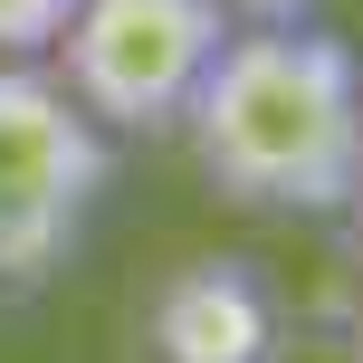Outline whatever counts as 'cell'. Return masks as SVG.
<instances>
[{
    "label": "cell",
    "instance_id": "1",
    "mask_svg": "<svg viewBox=\"0 0 363 363\" xmlns=\"http://www.w3.org/2000/svg\"><path fill=\"white\" fill-rule=\"evenodd\" d=\"M191 163L211 191L249 201V211H296L335 220L363 191V77L354 48L315 19H277V29H230L220 57L201 67L191 106Z\"/></svg>",
    "mask_w": 363,
    "mask_h": 363
},
{
    "label": "cell",
    "instance_id": "2",
    "mask_svg": "<svg viewBox=\"0 0 363 363\" xmlns=\"http://www.w3.org/2000/svg\"><path fill=\"white\" fill-rule=\"evenodd\" d=\"M106 172V125L29 57H0V287L48 277L86 239Z\"/></svg>",
    "mask_w": 363,
    "mask_h": 363
},
{
    "label": "cell",
    "instance_id": "3",
    "mask_svg": "<svg viewBox=\"0 0 363 363\" xmlns=\"http://www.w3.org/2000/svg\"><path fill=\"white\" fill-rule=\"evenodd\" d=\"M220 38H230L220 0H67L48 48H57V86L106 134H163L182 125Z\"/></svg>",
    "mask_w": 363,
    "mask_h": 363
},
{
    "label": "cell",
    "instance_id": "4",
    "mask_svg": "<svg viewBox=\"0 0 363 363\" xmlns=\"http://www.w3.org/2000/svg\"><path fill=\"white\" fill-rule=\"evenodd\" d=\"M277 296L249 258H191L153 296V354L163 363H277Z\"/></svg>",
    "mask_w": 363,
    "mask_h": 363
},
{
    "label": "cell",
    "instance_id": "5",
    "mask_svg": "<svg viewBox=\"0 0 363 363\" xmlns=\"http://www.w3.org/2000/svg\"><path fill=\"white\" fill-rule=\"evenodd\" d=\"M67 19V0H0V57H38Z\"/></svg>",
    "mask_w": 363,
    "mask_h": 363
},
{
    "label": "cell",
    "instance_id": "6",
    "mask_svg": "<svg viewBox=\"0 0 363 363\" xmlns=\"http://www.w3.org/2000/svg\"><path fill=\"white\" fill-rule=\"evenodd\" d=\"M230 29H277V19H315V0H220Z\"/></svg>",
    "mask_w": 363,
    "mask_h": 363
}]
</instances>
